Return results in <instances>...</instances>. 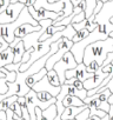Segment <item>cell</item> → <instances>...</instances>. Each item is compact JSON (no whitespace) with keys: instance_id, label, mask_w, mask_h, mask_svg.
<instances>
[{"instance_id":"cell-6","label":"cell","mask_w":113,"mask_h":120,"mask_svg":"<svg viewBox=\"0 0 113 120\" xmlns=\"http://www.w3.org/2000/svg\"><path fill=\"white\" fill-rule=\"evenodd\" d=\"M93 75V73H90L86 71V66L80 63L78 64L74 68H71V70H67L65 72V79H70V78H75L77 80L84 82L86 79L91 78Z\"/></svg>"},{"instance_id":"cell-18","label":"cell","mask_w":113,"mask_h":120,"mask_svg":"<svg viewBox=\"0 0 113 120\" xmlns=\"http://www.w3.org/2000/svg\"><path fill=\"white\" fill-rule=\"evenodd\" d=\"M68 94H70V95H75V97H78L79 99H81V100L84 101V99L87 97V91H86L85 88L78 90V88H75L74 86L68 85Z\"/></svg>"},{"instance_id":"cell-33","label":"cell","mask_w":113,"mask_h":120,"mask_svg":"<svg viewBox=\"0 0 113 120\" xmlns=\"http://www.w3.org/2000/svg\"><path fill=\"white\" fill-rule=\"evenodd\" d=\"M108 37H111V38H113V32H111V33L108 34Z\"/></svg>"},{"instance_id":"cell-38","label":"cell","mask_w":113,"mask_h":120,"mask_svg":"<svg viewBox=\"0 0 113 120\" xmlns=\"http://www.w3.org/2000/svg\"><path fill=\"white\" fill-rule=\"evenodd\" d=\"M6 120H7V119H6ZM10 120H15V119H10Z\"/></svg>"},{"instance_id":"cell-26","label":"cell","mask_w":113,"mask_h":120,"mask_svg":"<svg viewBox=\"0 0 113 120\" xmlns=\"http://www.w3.org/2000/svg\"><path fill=\"white\" fill-rule=\"evenodd\" d=\"M102 4H104L102 1L98 0V1H97V5H95V7H94V10H93V13H92V14H94V15H95V14H97V13H98V12L101 10V7H102Z\"/></svg>"},{"instance_id":"cell-16","label":"cell","mask_w":113,"mask_h":120,"mask_svg":"<svg viewBox=\"0 0 113 120\" xmlns=\"http://www.w3.org/2000/svg\"><path fill=\"white\" fill-rule=\"evenodd\" d=\"M63 105H64V107H68V106H83V105H85V104H84V101H83L81 99H79L78 97L67 94V95H65V98L63 99Z\"/></svg>"},{"instance_id":"cell-36","label":"cell","mask_w":113,"mask_h":120,"mask_svg":"<svg viewBox=\"0 0 113 120\" xmlns=\"http://www.w3.org/2000/svg\"><path fill=\"white\" fill-rule=\"evenodd\" d=\"M0 37H1V25H0Z\"/></svg>"},{"instance_id":"cell-9","label":"cell","mask_w":113,"mask_h":120,"mask_svg":"<svg viewBox=\"0 0 113 120\" xmlns=\"http://www.w3.org/2000/svg\"><path fill=\"white\" fill-rule=\"evenodd\" d=\"M112 73H113V72H112ZM108 74H109V73H105V72H102L101 67H99L95 72H93V75H92L91 78L86 79V80L83 82L84 88H85L86 91H90V90L97 88Z\"/></svg>"},{"instance_id":"cell-1","label":"cell","mask_w":113,"mask_h":120,"mask_svg":"<svg viewBox=\"0 0 113 120\" xmlns=\"http://www.w3.org/2000/svg\"><path fill=\"white\" fill-rule=\"evenodd\" d=\"M109 52H113V38L107 37L104 40L93 41V42L88 44L84 49L83 64L85 66H87L92 60H94L99 66H101L107 53H109Z\"/></svg>"},{"instance_id":"cell-27","label":"cell","mask_w":113,"mask_h":120,"mask_svg":"<svg viewBox=\"0 0 113 120\" xmlns=\"http://www.w3.org/2000/svg\"><path fill=\"white\" fill-rule=\"evenodd\" d=\"M107 116H108V120H113V105L109 104V109L107 112Z\"/></svg>"},{"instance_id":"cell-32","label":"cell","mask_w":113,"mask_h":120,"mask_svg":"<svg viewBox=\"0 0 113 120\" xmlns=\"http://www.w3.org/2000/svg\"><path fill=\"white\" fill-rule=\"evenodd\" d=\"M100 120H108V116H107V114H106L105 116H102V118H101Z\"/></svg>"},{"instance_id":"cell-7","label":"cell","mask_w":113,"mask_h":120,"mask_svg":"<svg viewBox=\"0 0 113 120\" xmlns=\"http://www.w3.org/2000/svg\"><path fill=\"white\" fill-rule=\"evenodd\" d=\"M28 12L30 14L32 15V18L37 21H40V20H44V19H52V20H55L59 15H61V11L55 13V12H52V11H47L45 8H34L33 6H28Z\"/></svg>"},{"instance_id":"cell-12","label":"cell","mask_w":113,"mask_h":120,"mask_svg":"<svg viewBox=\"0 0 113 120\" xmlns=\"http://www.w3.org/2000/svg\"><path fill=\"white\" fill-rule=\"evenodd\" d=\"M88 106L85 104L83 106H68V107H65L64 112L61 113V116L60 119L61 120H73L75 118L77 114H79L81 111H84L85 108H87Z\"/></svg>"},{"instance_id":"cell-11","label":"cell","mask_w":113,"mask_h":120,"mask_svg":"<svg viewBox=\"0 0 113 120\" xmlns=\"http://www.w3.org/2000/svg\"><path fill=\"white\" fill-rule=\"evenodd\" d=\"M0 71L6 74L4 78H0V94H5L8 90L7 81H14L17 73H15V71H8L5 67H0Z\"/></svg>"},{"instance_id":"cell-30","label":"cell","mask_w":113,"mask_h":120,"mask_svg":"<svg viewBox=\"0 0 113 120\" xmlns=\"http://www.w3.org/2000/svg\"><path fill=\"white\" fill-rule=\"evenodd\" d=\"M34 1L35 0H26V3H25V6H33V4H34Z\"/></svg>"},{"instance_id":"cell-40","label":"cell","mask_w":113,"mask_h":120,"mask_svg":"<svg viewBox=\"0 0 113 120\" xmlns=\"http://www.w3.org/2000/svg\"><path fill=\"white\" fill-rule=\"evenodd\" d=\"M97 1H98V0H97Z\"/></svg>"},{"instance_id":"cell-17","label":"cell","mask_w":113,"mask_h":120,"mask_svg":"<svg viewBox=\"0 0 113 120\" xmlns=\"http://www.w3.org/2000/svg\"><path fill=\"white\" fill-rule=\"evenodd\" d=\"M12 49H13V55H14L13 64H17V63H19L20 60H21V56H23L24 52L26 51V49H25V47H24L23 40H21V41H19L15 46H13V47H12Z\"/></svg>"},{"instance_id":"cell-14","label":"cell","mask_w":113,"mask_h":120,"mask_svg":"<svg viewBox=\"0 0 113 120\" xmlns=\"http://www.w3.org/2000/svg\"><path fill=\"white\" fill-rule=\"evenodd\" d=\"M13 59H14L13 49L8 45L4 51L0 52V67H4V66H6L8 64H12L13 63Z\"/></svg>"},{"instance_id":"cell-3","label":"cell","mask_w":113,"mask_h":120,"mask_svg":"<svg viewBox=\"0 0 113 120\" xmlns=\"http://www.w3.org/2000/svg\"><path fill=\"white\" fill-rule=\"evenodd\" d=\"M78 65V63L75 61V59L73 56V54L68 51L66 52L60 60H58L54 66H53V70L56 72V74H58L59 77V80H60V84H64L65 81V72L67 70H71V68H74L75 66Z\"/></svg>"},{"instance_id":"cell-15","label":"cell","mask_w":113,"mask_h":120,"mask_svg":"<svg viewBox=\"0 0 113 120\" xmlns=\"http://www.w3.org/2000/svg\"><path fill=\"white\" fill-rule=\"evenodd\" d=\"M46 73H47V70L44 67V68H41L38 73H34V74H32V75L27 77V78L25 79V84H26L30 88H32V86H33L37 81H39L44 75H46Z\"/></svg>"},{"instance_id":"cell-21","label":"cell","mask_w":113,"mask_h":120,"mask_svg":"<svg viewBox=\"0 0 113 120\" xmlns=\"http://www.w3.org/2000/svg\"><path fill=\"white\" fill-rule=\"evenodd\" d=\"M88 33H90V32H88L86 28L78 30V31H75V34L73 35V38H72L71 40L73 41V44H74V42H78V41H80V40L85 39V38L88 35Z\"/></svg>"},{"instance_id":"cell-2","label":"cell","mask_w":113,"mask_h":120,"mask_svg":"<svg viewBox=\"0 0 113 120\" xmlns=\"http://www.w3.org/2000/svg\"><path fill=\"white\" fill-rule=\"evenodd\" d=\"M23 24H31V25H34V26H38V25H39V22H38L37 20H34V19L32 18V15L30 14L27 6H25V7L21 10V12L19 13L18 18H17L14 21H12V22H10V24H3V25H1V37H3L8 44H11V42L14 40V38H15V37H14V31H15L20 25H23Z\"/></svg>"},{"instance_id":"cell-22","label":"cell","mask_w":113,"mask_h":120,"mask_svg":"<svg viewBox=\"0 0 113 120\" xmlns=\"http://www.w3.org/2000/svg\"><path fill=\"white\" fill-rule=\"evenodd\" d=\"M86 3V8H85V18H88L92 15L93 10L97 5V0H85Z\"/></svg>"},{"instance_id":"cell-29","label":"cell","mask_w":113,"mask_h":120,"mask_svg":"<svg viewBox=\"0 0 113 120\" xmlns=\"http://www.w3.org/2000/svg\"><path fill=\"white\" fill-rule=\"evenodd\" d=\"M0 120H6V112L0 111Z\"/></svg>"},{"instance_id":"cell-25","label":"cell","mask_w":113,"mask_h":120,"mask_svg":"<svg viewBox=\"0 0 113 120\" xmlns=\"http://www.w3.org/2000/svg\"><path fill=\"white\" fill-rule=\"evenodd\" d=\"M99 67H100V66L97 64V61L92 60V61H91V63L86 66V71H87V72H90V73H93V72H95Z\"/></svg>"},{"instance_id":"cell-28","label":"cell","mask_w":113,"mask_h":120,"mask_svg":"<svg viewBox=\"0 0 113 120\" xmlns=\"http://www.w3.org/2000/svg\"><path fill=\"white\" fill-rule=\"evenodd\" d=\"M101 118H99L98 115H88L86 120H100Z\"/></svg>"},{"instance_id":"cell-10","label":"cell","mask_w":113,"mask_h":120,"mask_svg":"<svg viewBox=\"0 0 113 120\" xmlns=\"http://www.w3.org/2000/svg\"><path fill=\"white\" fill-rule=\"evenodd\" d=\"M64 1L65 0H58L55 3H49L48 0H35L34 4H33V7L34 8H45L47 11H52V12H55L58 13L60 11H63L64 8Z\"/></svg>"},{"instance_id":"cell-24","label":"cell","mask_w":113,"mask_h":120,"mask_svg":"<svg viewBox=\"0 0 113 120\" xmlns=\"http://www.w3.org/2000/svg\"><path fill=\"white\" fill-rule=\"evenodd\" d=\"M32 52H33V47H30L28 49H26V51L24 52V54H23V56H21V60H20V63H21V64H25V63L28 61Z\"/></svg>"},{"instance_id":"cell-39","label":"cell","mask_w":113,"mask_h":120,"mask_svg":"<svg viewBox=\"0 0 113 120\" xmlns=\"http://www.w3.org/2000/svg\"><path fill=\"white\" fill-rule=\"evenodd\" d=\"M20 120H25V119H23V118H21V119H20Z\"/></svg>"},{"instance_id":"cell-37","label":"cell","mask_w":113,"mask_h":120,"mask_svg":"<svg viewBox=\"0 0 113 120\" xmlns=\"http://www.w3.org/2000/svg\"><path fill=\"white\" fill-rule=\"evenodd\" d=\"M109 64H111V65H112V66H113V59H112V61H111V63H109Z\"/></svg>"},{"instance_id":"cell-13","label":"cell","mask_w":113,"mask_h":120,"mask_svg":"<svg viewBox=\"0 0 113 120\" xmlns=\"http://www.w3.org/2000/svg\"><path fill=\"white\" fill-rule=\"evenodd\" d=\"M40 28H41L40 25L34 26V25H31V24H23V25H20V26L14 31V37L23 38V37H25V35L28 34V33H32V32H34V31H39Z\"/></svg>"},{"instance_id":"cell-35","label":"cell","mask_w":113,"mask_h":120,"mask_svg":"<svg viewBox=\"0 0 113 120\" xmlns=\"http://www.w3.org/2000/svg\"><path fill=\"white\" fill-rule=\"evenodd\" d=\"M17 1H18V0H11L10 3H17Z\"/></svg>"},{"instance_id":"cell-8","label":"cell","mask_w":113,"mask_h":120,"mask_svg":"<svg viewBox=\"0 0 113 120\" xmlns=\"http://www.w3.org/2000/svg\"><path fill=\"white\" fill-rule=\"evenodd\" d=\"M32 90L34 92H41V91H45V92H48L52 97H56L58 93L60 92V86L59 87H55L53 85L49 84L48 79L46 75H44L39 81H37L33 86H32Z\"/></svg>"},{"instance_id":"cell-5","label":"cell","mask_w":113,"mask_h":120,"mask_svg":"<svg viewBox=\"0 0 113 120\" xmlns=\"http://www.w3.org/2000/svg\"><path fill=\"white\" fill-rule=\"evenodd\" d=\"M25 7L24 4L17 1V3H10V5L4 10V12L0 13V25L3 24H10L12 21H14L19 13L21 12V10Z\"/></svg>"},{"instance_id":"cell-34","label":"cell","mask_w":113,"mask_h":120,"mask_svg":"<svg viewBox=\"0 0 113 120\" xmlns=\"http://www.w3.org/2000/svg\"><path fill=\"white\" fill-rule=\"evenodd\" d=\"M49 3H55V1H58V0H48Z\"/></svg>"},{"instance_id":"cell-19","label":"cell","mask_w":113,"mask_h":120,"mask_svg":"<svg viewBox=\"0 0 113 120\" xmlns=\"http://www.w3.org/2000/svg\"><path fill=\"white\" fill-rule=\"evenodd\" d=\"M46 77H47V79H48V81H49V84L51 85H53V86H55V87H59L61 84H60V80H59V77H58V74H56V72L52 68V70H49V71H47V73H46Z\"/></svg>"},{"instance_id":"cell-31","label":"cell","mask_w":113,"mask_h":120,"mask_svg":"<svg viewBox=\"0 0 113 120\" xmlns=\"http://www.w3.org/2000/svg\"><path fill=\"white\" fill-rule=\"evenodd\" d=\"M80 1H81V0H71V3H72L73 7H74V6H77V5H78V4H79Z\"/></svg>"},{"instance_id":"cell-23","label":"cell","mask_w":113,"mask_h":120,"mask_svg":"<svg viewBox=\"0 0 113 120\" xmlns=\"http://www.w3.org/2000/svg\"><path fill=\"white\" fill-rule=\"evenodd\" d=\"M37 97L38 99L41 101V102H47L48 100H51L53 97L48 93V92H45V91H41V92H37ZM55 98V97H54Z\"/></svg>"},{"instance_id":"cell-4","label":"cell","mask_w":113,"mask_h":120,"mask_svg":"<svg viewBox=\"0 0 113 120\" xmlns=\"http://www.w3.org/2000/svg\"><path fill=\"white\" fill-rule=\"evenodd\" d=\"M72 46H73V41H72L71 39H67L66 37L60 38L59 41H58V48H56V51H55L54 54H52V55L47 59V61H46V64H45V68H46L47 71L52 70L53 66H54V64L58 61V60H60L61 56H63L66 52H68Z\"/></svg>"},{"instance_id":"cell-20","label":"cell","mask_w":113,"mask_h":120,"mask_svg":"<svg viewBox=\"0 0 113 120\" xmlns=\"http://www.w3.org/2000/svg\"><path fill=\"white\" fill-rule=\"evenodd\" d=\"M18 99V95H11V97H7L5 99H3L0 101V111H6L7 108H10V106Z\"/></svg>"}]
</instances>
